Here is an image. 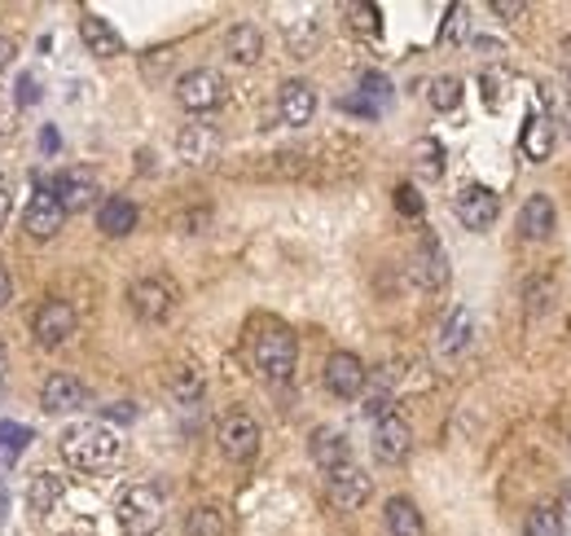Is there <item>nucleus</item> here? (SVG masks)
<instances>
[{"label":"nucleus","instance_id":"nucleus-1","mask_svg":"<svg viewBox=\"0 0 571 536\" xmlns=\"http://www.w3.org/2000/svg\"><path fill=\"white\" fill-rule=\"evenodd\" d=\"M58 448H62L67 466L89 470V475L119 462V435L110 427H102V422H75V427H67L62 440H58Z\"/></svg>","mask_w":571,"mask_h":536},{"label":"nucleus","instance_id":"nucleus-2","mask_svg":"<svg viewBox=\"0 0 571 536\" xmlns=\"http://www.w3.org/2000/svg\"><path fill=\"white\" fill-rule=\"evenodd\" d=\"M115 518L124 527V536H154L163 527V492L154 483H132L124 488Z\"/></svg>","mask_w":571,"mask_h":536},{"label":"nucleus","instance_id":"nucleus-3","mask_svg":"<svg viewBox=\"0 0 571 536\" xmlns=\"http://www.w3.org/2000/svg\"><path fill=\"white\" fill-rule=\"evenodd\" d=\"M295 361H300V343L286 326H264L255 335V365L268 383H286L295 374Z\"/></svg>","mask_w":571,"mask_h":536},{"label":"nucleus","instance_id":"nucleus-4","mask_svg":"<svg viewBox=\"0 0 571 536\" xmlns=\"http://www.w3.org/2000/svg\"><path fill=\"white\" fill-rule=\"evenodd\" d=\"M176 102H180L185 110H194V115L215 110V106L224 102V75L211 71V67H194V71H185V75L176 80Z\"/></svg>","mask_w":571,"mask_h":536},{"label":"nucleus","instance_id":"nucleus-5","mask_svg":"<svg viewBox=\"0 0 571 536\" xmlns=\"http://www.w3.org/2000/svg\"><path fill=\"white\" fill-rule=\"evenodd\" d=\"M128 304H132V313L141 317V322H167L172 317V308H176V287L167 282V278H141L132 291H128Z\"/></svg>","mask_w":571,"mask_h":536},{"label":"nucleus","instance_id":"nucleus-6","mask_svg":"<svg viewBox=\"0 0 571 536\" xmlns=\"http://www.w3.org/2000/svg\"><path fill=\"white\" fill-rule=\"evenodd\" d=\"M215 440H220V453H224L229 462H250V457L259 453V422H255L250 413H229V418L220 422Z\"/></svg>","mask_w":571,"mask_h":536},{"label":"nucleus","instance_id":"nucleus-7","mask_svg":"<svg viewBox=\"0 0 571 536\" xmlns=\"http://www.w3.org/2000/svg\"><path fill=\"white\" fill-rule=\"evenodd\" d=\"M453 211H457V220H462L470 233H483V229L497 220L501 202H497V194H492L488 185H462L457 198H453Z\"/></svg>","mask_w":571,"mask_h":536},{"label":"nucleus","instance_id":"nucleus-8","mask_svg":"<svg viewBox=\"0 0 571 536\" xmlns=\"http://www.w3.org/2000/svg\"><path fill=\"white\" fill-rule=\"evenodd\" d=\"M220 150H224V141H220V132L211 124H185L180 137H176V154L189 167H211L220 159Z\"/></svg>","mask_w":571,"mask_h":536},{"label":"nucleus","instance_id":"nucleus-9","mask_svg":"<svg viewBox=\"0 0 571 536\" xmlns=\"http://www.w3.org/2000/svg\"><path fill=\"white\" fill-rule=\"evenodd\" d=\"M62 220H67V211H62V202H58V194L54 189H36L32 194V202H27V211H23V229L36 237V242H49L58 229H62Z\"/></svg>","mask_w":571,"mask_h":536},{"label":"nucleus","instance_id":"nucleus-10","mask_svg":"<svg viewBox=\"0 0 571 536\" xmlns=\"http://www.w3.org/2000/svg\"><path fill=\"white\" fill-rule=\"evenodd\" d=\"M75 308L67 304V300H49V304H40V313H36V322H32V330H36V339H40V348H62L71 335H75Z\"/></svg>","mask_w":571,"mask_h":536},{"label":"nucleus","instance_id":"nucleus-11","mask_svg":"<svg viewBox=\"0 0 571 536\" xmlns=\"http://www.w3.org/2000/svg\"><path fill=\"white\" fill-rule=\"evenodd\" d=\"M326 492H330V501L339 505V510H361L365 501H370V492H374V479L361 470V466H339V470H330V479H326Z\"/></svg>","mask_w":571,"mask_h":536},{"label":"nucleus","instance_id":"nucleus-12","mask_svg":"<svg viewBox=\"0 0 571 536\" xmlns=\"http://www.w3.org/2000/svg\"><path fill=\"white\" fill-rule=\"evenodd\" d=\"M409 278H413L422 291H444V287H448V255H444V246H440L435 237H427V242L413 250Z\"/></svg>","mask_w":571,"mask_h":536},{"label":"nucleus","instance_id":"nucleus-13","mask_svg":"<svg viewBox=\"0 0 571 536\" xmlns=\"http://www.w3.org/2000/svg\"><path fill=\"white\" fill-rule=\"evenodd\" d=\"M365 378H370V370H365V361H361L357 352H335V357L326 361V387H330L339 400L361 396V392H365Z\"/></svg>","mask_w":571,"mask_h":536},{"label":"nucleus","instance_id":"nucleus-14","mask_svg":"<svg viewBox=\"0 0 571 536\" xmlns=\"http://www.w3.org/2000/svg\"><path fill=\"white\" fill-rule=\"evenodd\" d=\"M409 448H413V427L400 413L378 418V427H374V457L387 462V466H396V462L409 457Z\"/></svg>","mask_w":571,"mask_h":536},{"label":"nucleus","instance_id":"nucleus-15","mask_svg":"<svg viewBox=\"0 0 571 536\" xmlns=\"http://www.w3.org/2000/svg\"><path fill=\"white\" fill-rule=\"evenodd\" d=\"M277 115H281V124H291V128L313 124V115H317V93H313V84H308V80H286L281 93H277Z\"/></svg>","mask_w":571,"mask_h":536},{"label":"nucleus","instance_id":"nucleus-16","mask_svg":"<svg viewBox=\"0 0 571 536\" xmlns=\"http://www.w3.org/2000/svg\"><path fill=\"white\" fill-rule=\"evenodd\" d=\"M470 339H475V313L466 308V304H457V308H448V317L440 322V330H435V352L448 361V357H462L466 348H470Z\"/></svg>","mask_w":571,"mask_h":536},{"label":"nucleus","instance_id":"nucleus-17","mask_svg":"<svg viewBox=\"0 0 571 536\" xmlns=\"http://www.w3.org/2000/svg\"><path fill=\"white\" fill-rule=\"evenodd\" d=\"M84 405H89V387L75 374L45 378V387H40V409L45 413H71V409H84Z\"/></svg>","mask_w":571,"mask_h":536},{"label":"nucleus","instance_id":"nucleus-18","mask_svg":"<svg viewBox=\"0 0 571 536\" xmlns=\"http://www.w3.org/2000/svg\"><path fill=\"white\" fill-rule=\"evenodd\" d=\"M308 453H313V462L322 470H339V466L352 462V444H348V435L339 427H317L313 440H308Z\"/></svg>","mask_w":571,"mask_h":536},{"label":"nucleus","instance_id":"nucleus-19","mask_svg":"<svg viewBox=\"0 0 571 536\" xmlns=\"http://www.w3.org/2000/svg\"><path fill=\"white\" fill-rule=\"evenodd\" d=\"M80 40H84V49L93 54V58H119L124 54V36L110 27V19H102V14H84L80 19Z\"/></svg>","mask_w":571,"mask_h":536},{"label":"nucleus","instance_id":"nucleus-20","mask_svg":"<svg viewBox=\"0 0 571 536\" xmlns=\"http://www.w3.org/2000/svg\"><path fill=\"white\" fill-rule=\"evenodd\" d=\"M553 224H558V211H553L549 194H532V198L523 202V211H518V233H523L527 242H545V237L553 233Z\"/></svg>","mask_w":571,"mask_h":536},{"label":"nucleus","instance_id":"nucleus-21","mask_svg":"<svg viewBox=\"0 0 571 536\" xmlns=\"http://www.w3.org/2000/svg\"><path fill=\"white\" fill-rule=\"evenodd\" d=\"M224 54L237 67H255L264 58V32L255 23H233L229 36H224Z\"/></svg>","mask_w":571,"mask_h":536},{"label":"nucleus","instance_id":"nucleus-22","mask_svg":"<svg viewBox=\"0 0 571 536\" xmlns=\"http://www.w3.org/2000/svg\"><path fill=\"white\" fill-rule=\"evenodd\" d=\"M54 194H58V202H62V211L71 215V211H84L93 198H97V180L84 172V167H71V172H62L58 176V185H54Z\"/></svg>","mask_w":571,"mask_h":536},{"label":"nucleus","instance_id":"nucleus-23","mask_svg":"<svg viewBox=\"0 0 571 536\" xmlns=\"http://www.w3.org/2000/svg\"><path fill=\"white\" fill-rule=\"evenodd\" d=\"M62 497H67V479H62V475H54V470H36V475H32V483H27V505H32L36 518H49Z\"/></svg>","mask_w":571,"mask_h":536},{"label":"nucleus","instance_id":"nucleus-24","mask_svg":"<svg viewBox=\"0 0 571 536\" xmlns=\"http://www.w3.org/2000/svg\"><path fill=\"white\" fill-rule=\"evenodd\" d=\"M97 229L106 233V237H128L132 229H137V202H128V198H106L102 202V211H97Z\"/></svg>","mask_w":571,"mask_h":536},{"label":"nucleus","instance_id":"nucleus-25","mask_svg":"<svg viewBox=\"0 0 571 536\" xmlns=\"http://www.w3.org/2000/svg\"><path fill=\"white\" fill-rule=\"evenodd\" d=\"M518 145H523V154H527L532 163H545V159L553 154V124H549V119H540V115H527Z\"/></svg>","mask_w":571,"mask_h":536},{"label":"nucleus","instance_id":"nucleus-26","mask_svg":"<svg viewBox=\"0 0 571 536\" xmlns=\"http://www.w3.org/2000/svg\"><path fill=\"white\" fill-rule=\"evenodd\" d=\"M387 532H392V536H427L422 510H418L409 497H392V501H387Z\"/></svg>","mask_w":571,"mask_h":536},{"label":"nucleus","instance_id":"nucleus-27","mask_svg":"<svg viewBox=\"0 0 571 536\" xmlns=\"http://www.w3.org/2000/svg\"><path fill=\"white\" fill-rule=\"evenodd\" d=\"M167 387H172V400H176L180 409H194V405L202 400V392H207V383H202V374H198L194 365H176L172 378H167Z\"/></svg>","mask_w":571,"mask_h":536},{"label":"nucleus","instance_id":"nucleus-28","mask_svg":"<svg viewBox=\"0 0 571 536\" xmlns=\"http://www.w3.org/2000/svg\"><path fill=\"white\" fill-rule=\"evenodd\" d=\"M185 536H224V514L215 505H194L185 518Z\"/></svg>","mask_w":571,"mask_h":536},{"label":"nucleus","instance_id":"nucleus-29","mask_svg":"<svg viewBox=\"0 0 571 536\" xmlns=\"http://www.w3.org/2000/svg\"><path fill=\"white\" fill-rule=\"evenodd\" d=\"M36 435H32V427H19V422H0V457L5 462H19L23 453H27V444H32Z\"/></svg>","mask_w":571,"mask_h":536},{"label":"nucleus","instance_id":"nucleus-30","mask_svg":"<svg viewBox=\"0 0 571 536\" xmlns=\"http://www.w3.org/2000/svg\"><path fill=\"white\" fill-rule=\"evenodd\" d=\"M523 536H562V518L553 505H536L523 523Z\"/></svg>","mask_w":571,"mask_h":536},{"label":"nucleus","instance_id":"nucleus-31","mask_svg":"<svg viewBox=\"0 0 571 536\" xmlns=\"http://www.w3.org/2000/svg\"><path fill=\"white\" fill-rule=\"evenodd\" d=\"M427 97H431L435 110H457V106H462V80H457V75H440Z\"/></svg>","mask_w":571,"mask_h":536},{"label":"nucleus","instance_id":"nucleus-32","mask_svg":"<svg viewBox=\"0 0 571 536\" xmlns=\"http://www.w3.org/2000/svg\"><path fill=\"white\" fill-rule=\"evenodd\" d=\"M348 23H352L361 36H378V32H383V10H378V5H348Z\"/></svg>","mask_w":571,"mask_h":536},{"label":"nucleus","instance_id":"nucleus-33","mask_svg":"<svg viewBox=\"0 0 571 536\" xmlns=\"http://www.w3.org/2000/svg\"><path fill=\"white\" fill-rule=\"evenodd\" d=\"M418 172L427 176V180H435L440 172H444V145L440 141H418Z\"/></svg>","mask_w":571,"mask_h":536},{"label":"nucleus","instance_id":"nucleus-34","mask_svg":"<svg viewBox=\"0 0 571 536\" xmlns=\"http://www.w3.org/2000/svg\"><path fill=\"white\" fill-rule=\"evenodd\" d=\"M361 93H365L378 110L392 102V84H387V75H378V71H365V75H361Z\"/></svg>","mask_w":571,"mask_h":536},{"label":"nucleus","instance_id":"nucleus-35","mask_svg":"<svg viewBox=\"0 0 571 536\" xmlns=\"http://www.w3.org/2000/svg\"><path fill=\"white\" fill-rule=\"evenodd\" d=\"M466 36V5H453L448 14H444V27H440V40L448 45V40H462Z\"/></svg>","mask_w":571,"mask_h":536},{"label":"nucleus","instance_id":"nucleus-36","mask_svg":"<svg viewBox=\"0 0 571 536\" xmlns=\"http://www.w3.org/2000/svg\"><path fill=\"white\" fill-rule=\"evenodd\" d=\"M396 207H400L405 215H422V198H418V189H413V185H400V189H396Z\"/></svg>","mask_w":571,"mask_h":536},{"label":"nucleus","instance_id":"nucleus-37","mask_svg":"<svg viewBox=\"0 0 571 536\" xmlns=\"http://www.w3.org/2000/svg\"><path fill=\"white\" fill-rule=\"evenodd\" d=\"M492 14L505 19V23H514V19L523 14V5H518V0H492Z\"/></svg>","mask_w":571,"mask_h":536},{"label":"nucleus","instance_id":"nucleus-38","mask_svg":"<svg viewBox=\"0 0 571 536\" xmlns=\"http://www.w3.org/2000/svg\"><path fill=\"white\" fill-rule=\"evenodd\" d=\"M14 58H19V45H14L10 36H0V75H5V71L14 67Z\"/></svg>","mask_w":571,"mask_h":536},{"label":"nucleus","instance_id":"nucleus-39","mask_svg":"<svg viewBox=\"0 0 571 536\" xmlns=\"http://www.w3.org/2000/svg\"><path fill=\"white\" fill-rule=\"evenodd\" d=\"M14 300V282H10V273H5V268H0V308H5Z\"/></svg>","mask_w":571,"mask_h":536},{"label":"nucleus","instance_id":"nucleus-40","mask_svg":"<svg viewBox=\"0 0 571 536\" xmlns=\"http://www.w3.org/2000/svg\"><path fill=\"white\" fill-rule=\"evenodd\" d=\"M106 413H110V418H124V422H128V418H132V413H137V409H132V405H128V400H119V405H110V409H106Z\"/></svg>","mask_w":571,"mask_h":536},{"label":"nucleus","instance_id":"nucleus-41","mask_svg":"<svg viewBox=\"0 0 571 536\" xmlns=\"http://www.w3.org/2000/svg\"><path fill=\"white\" fill-rule=\"evenodd\" d=\"M36 97H40V93H36V80L27 75V80H23V102H36Z\"/></svg>","mask_w":571,"mask_h":536},{"label":"nucleus","instance_id":"nucleus-42","mask_svg":"<svg viewBox=\"0 0 571 536\" xmlns=\"http://www.w3.org/2000/svg\"><path fill=\"white\" fill-rule=\"evenodd\" d=\"M5 370H10V348H5V339H0V378H5Z\"/></svg>","mask_w":571,"mask_h":536},{"label":"nucleus","instance_id":"nucleus-43","mask_svg":"<svg viewBox=\"0 0 571 536\" xmlns=\"http://www.w3.org/2000/svg\"><path fill=\"white\" fill-rule=\"evenodd\" d=\"M40 145H45V150H58V132H54V128H45V137H40Z\"/></svg>","mask_w":571,"mask_h":536},{"label":"nucleus","instance_id":"nucleus-44","mask_svg":"<svg viewBox=\"0 0 571 536\" xmlns=\"http://www.w3.org/2000/svg\"><path fill=\"white\" fill-rule=\"evenodd\" d=\"M5 215H10V194L0 189V224H5Z\"/></svg>","mask_w":571,"mask_h":536},{"label":"nucleus","instance_id":"nucleus-45","mask_svg":"<svg viewBox=\"0 0 571 536\" xmlns=\"http://www.w3.org/2000/svg\"><path fill=\"white\" fill-rule=\"evenodd\" d=\"M67 536H97V532H89V527H75V532H67Z\"/></svg>","mask_w":571,"mask_h":536}]
</instances>
